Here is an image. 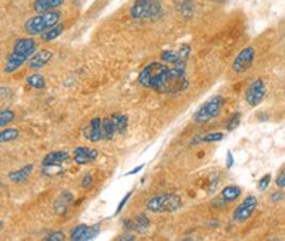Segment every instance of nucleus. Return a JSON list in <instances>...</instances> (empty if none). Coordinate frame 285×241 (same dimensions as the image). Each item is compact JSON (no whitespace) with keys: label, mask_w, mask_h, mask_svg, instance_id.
<instances>
[{"label":"nucleus","mask_w":285,"mask_h":241,"mask_svg":"<svg viewBox=\"0 0 285 241\" xmlns=\"http://www.w3.org/2000/svg\"><path fill=\"white\" fill-rule=\"evenodd\" d=\"M134 239H135V237H134V236H133V234H131V233H129V231H126V234H123V236H120V237H119V240H134Z\"/></svg>","instance_id":"obj_39"},{"label":"nucleus","mask_w":285,"mask_h":241,"mask_svg":"<svg viewBox=\"0 0 285 241\" xmlns=\"http://www.w3.org/2000/svg\"><path fill=\"white\" fill-rule=\"evenodd\" d=\"M66 0H34L33 1V9L37 13H46L52 12L54 9H59L64 4Z\"/></svg>","instance_id":"obj_15"},{"label":"nucleus","mask_w":285,"mask_h":241,"mask_svg":"<svg viewBox=\"0 0 285 241\" xmlns=\"http://www.w3.org/2000/svg\"><path fill=\"white\" fill-rule=\"evenodd\" d=\"M208 226H210V227H218V226H220V221H218V220H210Z\"/></svg>","instance_id":"obj_41"},{"label":"nucleus","mask_w":285,"mask_h":241,"mask_svg":"<svg viewBox=\"0 0 285 241\" xmlns=\"http://www.w3.org/2000/svg\"><path fill=\"white\" fill-rule=\"evenodd\" d=\"M212 1H215V3H225V1H228V0H212Z\"/></svg>","instance_id":"obj_42"},{"label":"nucleus","mask_w":285,"mask_h":241,"mask_svg":"<svg viewBox=\"0 0 285 241\" xmlns=\"http://www.w3.org/2000/svg\"><path fill=\"white\" fill-rule=\"evenodd\" d=\"M131 193H133V191H129V193H127V194H126V196L123 197V198H121V201L119 203V206H117V209H116V211H114V215H119V214H120V211H121V210L124 209V206L127 204L129 198L131 197Z\"/></svg>","instance_id":"obj_34"},{"label":"nucleus","mask_w":285,"mask_h":241,"mask_svg":"<svg viewBox=\"0 0 285 241\" xmlns=\"http://www.w3.org/2000/svg\"><path fill=\"white\" fill-rule=\"evenodd\" d=\"M225 163H227V168H228V170H230V168H231V167H233V166H234L233 153H231L230 150L227 151V157H225Z\"/></svg>","instance_id":"obj_37"},{"label":"nucleus","mask_w":285,"mask_h":241,"mask_svg":"<svg viewBox=\"0 0 285 241\" xmlns=\"http://www.w3.org/2000/svg\"><path fill=\"white\" fill-rule=\"evenodd\" d=\"M19 137V130L17 129H3L0 133V141L1 143H9L13 141Z\"/></svg>","instance_id":"obj_25"},{"label":"nucleus","mask_w":285,"mask_h":241,"mask_svg":"<svg viewBox=\"0 0 285 241\" xmlns=\"http://www.w3.org/2000/svg\"><path fill=\"white\" fill-rule=\"evenodd\" d=\"M87 228H89V226H86V224H78L76 227H73V228L70 230L69 239L72 241H84V239H86V233H87Z\"/></svg>","instance_id":"obj_22"},{"label":"nucleus","mask_w":285,"mask_h":241,"mask_svg":"<svg viewBox=\"0 0 285 241\" xmlns=\"http://www.w3.org/2000/svg\"><path fill=\"white\" fill-rule=\"evenodd\" d=\"M257 119H258L259 121H267L270 117H268V114H265V113H258V114H257Z\"/></svg>","instance_id":"obj_40"},{"label":"nucleus","mask_w":285,"mask_h":241,"mask_svg":"<svg viewBox=\"0 0 285 241\" xmlns=\"http://www.w3.org/2000/svg\"><path fill=\"white\" fill-rule=\"evenodd\" d=\"M70 159V153L69 151H52V153H47L43 160H42V166L43 167H49V166H54V167H59L61 163L67 161Z\"/></svg>","instance_id":"obj_14"},{"label":"nucleus","mask_w":285,"mask_h":241,"mask_svg":"<svg viewBox=\"0 0 285 241\" xmlns=\"http://www.w3.org/2000/svg\"><path fill=\"white\" fill-rule=\"evenodd\" d=\"M26 83L30 86V87H33V89H39V90L46 87V80H45L43 75H40V73L30 75V76L26 79Z\"/></svg>","instance_id":"obj_23"},{"label":"nucleus","mask_w":285,"mask_h":241,"mask_svg":"<svg viewBox=\"0 0 285 241\" xmlns=\"http://www.w3.org/2000/svg\"><path fill=\"white\" fill-rule=\"evenodd\" d=\"M114 119H116V124H117V133H126L127 132V127H129V119H127V116H124V114H114Z\"/></svg>","instance_id":"obj_24"},{"label":"nucleus","mask_w":285,"mask_h":241,"mask_svg":"<svg viewBox=\"0 0 285 241\" xmlns=\"http://www.w3.org/2000/svg\"><path fill=\"white\" fill-rule=\"evenodd\" d=\"M284 191H283V188H278L277 191H274L272 194H271V201H280V200H283L284 198Z\"/></svg>","instance_id":"obj_36"},{"label":"nucleus","mask_w":285,"mask_h":241,"mask_svg":"<svg viewBox=\"0 0 285 241\" xmlns=\"http://www.w3.org/2000/svg\"><path fill=\"white\" fill-rule=\"evenodd\" d=\"M275 186L278 188H285V167L280 171V174L275 179Z\"/></svg>","instance_id":"obj_35"},{"label":"nucleus","mask_w":285,"mask_h":241,"mask_svg":"<svg viewBox=\"0 0 285 241\" xmlns=\"http://www.w3.org/2000/svg\"><path fill=\"white\" fill-rule=\"evenodd\" d=\"M265 94H267V87H265L264 80L255 79L254 81H251L250 86L247 87L244 99H245V102L250 107H257L265 99Z\"/></svg>","instance_id":"obj_7"},{"label":"nucleus","mask_w":285,"mask_h":241,"mask_svg":"<svg viewBox=\"0 0 285 241\" xmlns=\"http://www.w3.org/2000/svg\"><path fill=\"white\" fill-rule=\"evenodd\" d=\"M52 50H49V49H40V50H37L36 53L29 59V61H27L29 69L30 70H40V69H43L52 60Z\"/></svg>","instance_id":"obj_13"},{"label":"nucleus","mask_w":285,"mask_h":241,"mask_svg":"<svg viewBox=\"0 0 285 241\" xmlns=\"http://www.w3.org/2000/svg\"><path fill=\"white\" fill-rule=\"evenodd\" d=\"M138 84L163 94H179L188 89L190 81L185 69L170 66L168 63L151 61L138 73Z\"/></svg>","instance_id":"obj_1"},{"label":"nucleus","mask_w":285,"mask_h":241,"mask_svg":"<svg viewBox=\"0 0 285 241\" xmlns=\"http://www.w3.org/2000/svg\"><path fill=\"white\" fill-rule=\"evenodd\" d=\"M99 233H100V223H99V224H93V226H89V228H87V233H86V239H84V241L93 240L94 237H97V236H99Z\"/></svg>","instance_id":"obj_29"},{"label":"nucleus","mask_w":285,"mask_h":241,"mask_svg":"<svg viewBox=\"0 0 285 241\" xmlns=\"http://www.w3.org/2000/svg\"><path fill=\"white\" fill-rule=\"evenodd\" d=\"M99 157V151L96 149H90V147H76L73 150V159H75V163L78 164V166H84V164H89V163H93Z\"/></svg>","instance_id":"obj_12"},{"label":"nucleus","mask_w":285,"mask_h":241,"mask_svg":"<svg viewBox=\"0 0 285 241\" xmlns=\"http://www.w3.org/2000/svg\"><path fill=\"white\" fill-rule=\"evenodd\" d=\"M33 170H34V166H33V164H26L25 167H22V168H19V170H16V171H12V173L9 174V179H10L13 183H16V184L23 183V181H26L27 179H29V176L33 173Z\"/></svg>","instance_id":"obj_18"},{"label":"nucleus","mask_w":285,"mask_h":241,"mask_svg":"<svg viewBox=\"0 0 285 241\" xmlns=\"http://www.w3.org/2000/svg\"><path fill=\"white\" fill-rule=\"evenodd\" d=\"M102 120L100 117H93L89 123V126L84 129V137L91 141V143H99L103 141V127H102Z\"/></svg>","instance_id":"obj_11"},{"label":"nucleus","mask_w":285,"mask_h":241,"mask_svg":"<svg viewBox=\"0 0 285 241\" xmlns=\"http://www.w3.org/2000/svg\"><path fill=\"white\" fill-rule=\"evenodd\" d=\"M240 196H241V188L238 187V186L230 184V186H225V187L223 188V191L218 196V200L223 204H227V203H231L234 200H237Z\"/></svg>","instance_id":"obj_16"},{"label":"nucleus","mask_w":285,"mask_h":241,"mask_svg":"<svg viewBox=\"0 0 285 241\" xmlns=\"http://www.w3.org/2000/svg\"><path fill=\"white\" fill-rule=\"evenodd\" d=\"M255 60V49L248 46L244 47L240 53L237 54V57L233 61V70L237 75H242L245 72H248L251 69V66L254 64Z\"/></svg>","instance_id":"obj_8"},{"label":"nucleus","mask_w":285,"mask_h":241,"mask_svg":"<svg viewBox=\"0 0 285 241\" xmlns=\"http://www.w3.org/2000/svg\"><path fill=\"white\" fill-rule=\"evenodd\" d=\"M121 226H123V230H124V231H129V233L135 231V224H134V220L124 218V220L121 221Z\"/></svg>","instance_id":"obj_33"},{"label":"nucleus","mask_w":285,"mask_h":241,"mask_svg":"<svg viewBox=\"0 0 285 241\" xmlns=\"http://www.w3.org/2000/svg\"><path fill=\"white\" fill-rule=\"evenodd\" d=\"M91 186H93V176L90 173H87V174L83 176L80 187L84 188V190H89V188H91Z\"/></svg>","instance_id":"obj_32"},{"label":"nucleus","mask_w":285,"mask_h":241,"mask_svg":"<svg viewBox=\"0 0 285 241\" xmlns=\"http://www.w3.org/2000/svg\"><path fill=\"white\" fill-rule=\"evenodd\" d=\"M224 138V134L220 133V132H215V133H208L204 134V136H200L197 137V140H200L198 143H218Z\"/></svg>","instance_id":"obj_26"},{"label":"nucleus","mask_w":285,"mask_h":241,"mask_svg":"<svg viewBox=\"0 0 285 241\" xmlns=\"http://www.w3.org/2000/svg\"><path fill=\"white\" fill-rule=\"evenodd\" d=\"M258 201L254 196H247L241 204L237 206V209L234 210L233 220L237 223H245L251 215L254 214V211L257 210Z\"/></svg>","instance_id":"obj_9"},{"label":"nucleus","mask_w":285,"mask_h":241,"mask_svg":"<svg viewBox=\"0 0 285 241\" xmlns=\"http://www.w3.org/2000/svg\"><path fill=\"white\" fill-rule=\"evenodd\" d=\"M144 168V164H140L138 167H135V168H133L131 171H129V173H126V176H133V174H137L138 171H141Z\"/></svg>","instance_id":"obj_38"},{"label":"nucleus","mask_w":285,"mask_h":241,"mask_svg":"<svg viewBox=\"0 0 285 241\" xmlns=\"http://www.w3.org/2000/svg\"><path fill=\"white\" fill-rule=\"evenodd\" d=\"M188 56H190V46L182 45L181 47L177 49V50H164L161 53V60L168 63V64L177 66L180 69H185Z\"/></svg>","instance_id":"obj_10"},{"label":"nucleus","mask_w":285,"mask_h":241,"mask_svg":"<svg viewBox=\"0 0 285 241\" xmlns=\"http://www.w3.org/2000/svg\"><path fill=\"white\" fill-rule=\"evenodd\" d=\"M163 13L158 0H135L130 9V16L135 20H154Z\"/></svg>","instance_id":"obj_6"},{"label":"nucleus","mask_w":285,"mask_h":241,"mask_svg":"<svg viewBox=\"0 0 285 241\" xmlns=\"http://www.w3.org/2000/svg\"><path fill=\"white\" fill-rule=\"evenodd\" d=\"M72 203H73V196H72V193L64 191L63 194H60V197H59L57 201H56V206H54L56 213H59V214L66 213L67 209H69V206H70Z\"/></svg>","instance_id":"obj_19"},{"label":"nucleus","mask_w":285,"mask_h":241,"mask_svg":"<svg viewBox=\"0 0 285 241\" xmlns=\"http://www.w3.org/2000/svg\"><path fill=\"white\" fill-rule=\"evenodd\" d=\"M134 224H135V233H138V234H146L151 226L150 218L147 217L146 213H140V214L135 215Z\"/></svg>","instance_id":"obj_20"},{"label":"nucleus","mask_w":285,"mask_h":241,"mask_svg":"<svg viewBox=\"0 0 285 241\" xmlns=\"http://www.w3.org/2000/svg\"><path fill=\"white\" fill-rule=\"evenodd\" d=\"M241 117H242V114H241L240 111L234 113L233 116L228 119L227 124H225V130H227V132H233V130H235V129L240 126V123H241Z\"/></svg>","instance_id":"obj_27"},{"label":"nucleus","mask_w":285,"mask_h":241,"mask_svg":"<svg viewBox=\"0 0 285 241\" xmlns=\"http://www.w3.org/2000/svg\"><path fill=\"white\" fill-rule=\"evenodd\" d=\"M102 127H103V136L104 140H113L114 136L117 133V124H116V119L114 114L110 117H104L102 120Z\"/></svg>","instance_id":"obj_17"},{"label":"nucleus","mask_w":285,"mask_h":241,"mask_svg":"<svg viewBox=\"0 0 285 241\" xmlns=\"http://www.w3.org/2000/svg\"><path fill=\"white\" fill-rule=\"evenodd\" d=\"M270 183H271V174L268 173V174H265V176H262V177L259 179V181H258L259 191H265L267 187L270 186Z\"/></svg>","instance_id":"obj_31"},{"label":"nucleus","mask_w":285,"mask_h":241,"mask_svg":"<svg viewBox=\"0 0 285 241\" xmlns=\"http://www.w3.org/2000/svg\"><path fill=\"white\" fill-rule=\"evenodd\" d=\"M66 240V236H64V233L63 231H52L49 236H46L45 237V241H64Z\"/></svg>","instance_id":"obj_30"},{"label":"nucleus","mask_w":285,"mask_h":241,"mask_svg":"<svg viewBox=\"0 0 285 241\" xmlns=\"http://www.w3.org/2000/svg\"><path fill=\"white\" fill-rule=\"evenodd\" d=\"M36 52L37 50H36L34 39H31V37L17 39L15 46H13L12 53L9 54V57L6 60V64L3 67V73L12 75V73L17 72Z\"/></svg>","instance_id":"obj_2"},{"label":"nucleus","mask_w":285,"mask_h":241,"mask_svg":"<svg viewBox=\"0 0 285 241\" xmlns=\"http://www.w3.org/2000/svg\"><path fill=\"white\" fill-rule=\"evenodd\" d=\"M63 30H64V25H61V23H57L56 26L52 27L50 30H47L46 33H43L42 34V42H52L54 39H57L61 33H63Z\"/></svg>","instance_id":"obj_21"},{"label":"nucleus","mask_w":285,"mask_h":241,"mask_svg":"<svg viewBox=\"0 0 285 241\" xmlns=\"http://www.w3.org/2000/svg\"><path fill=\"white\" fill-rule=\"evenodd\" d=\"M224 105H225V100L223 96H218V94L212 96L206 103H203L201 107L193 114V121L197 124H204V123L214 120L223 111Z\"/></svg>","instance_id":"obj_5"},{"label":"nucleus","mask_w":285,"mask_h":241,"mask_svg":"<svg viewBox=\"0 0 285 241\" xmlns=\"http://www.w3.org/2000/svg\"><path fill=\"white\" fill-rule=\"evenodd\" d=\"M13 119H15V113L10 108L1 110V114H0V126L4 129L10 121H13Z\"/></svg>","instance_id":"obj_28"},{"label":"nucleus","mask_w":285,"mask_h":241,"mask_svg":"<svg viewBox=\"0 0 285 241\" xmlns=\"http://www.w3.org/2000/svg\"><path fill=\"white\" fill-rule=\"evenodd\" d=\"M60 22V13L59 12H46V13H37L36 16L27 19L25 23V31L29 36H42L47 30H50Z\"/></svg>","instance_id":"obj_3"},{"label":"nucleus","mask_w":285,"mask_h":241,"mask_svg":"<svg viewBox=\"0 0 285 241\" xmlns=\"http://www.w3.org/2000/svg\"><path fill=\"white\" fill-rule=\"evenodd\" d=\"M181 206L182 201L180 196L174 193H164L156 197H151L147 201L146 209L151 213H173L179 210Z\"/></svg>","instance_id":"obj_4"}]
</instances>
